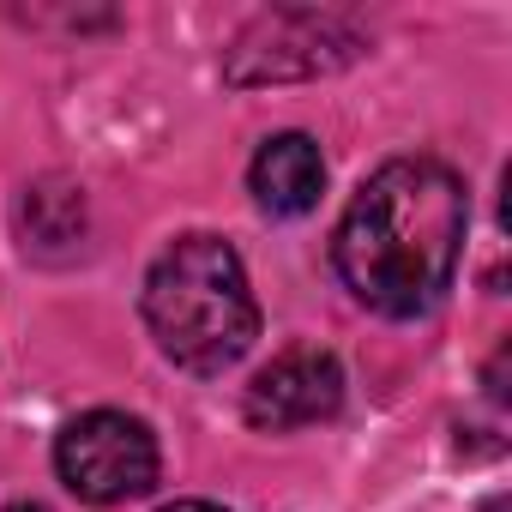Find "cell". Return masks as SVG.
<instances>
[{
  "label": "cell",
  "instance_id": "7a4b0ae2",
  "mask_svg": "<svg viewBox=\"0 0 512 512\" xmlns=\"http://www.w3.org/2000/svg\"><path fill=\"white\" fill-rule=\"evenodd\" d=\"M145 326L157 350L187 374H223L260 338L241 253L217 235H181L145 278Z\"/></svg>",
  "mask_w": 512,
  "mask_h": 512
},
{
  "label": "cell",
  "instance_id": "6da1fadb",
  "mask_svg": "<svg viewBox=\"0 0 512 512\" xmlns=\"http://www.w3.org/2000/svg\"><path fill=\"white\" fill-rule=\"evenodd\" d=\"M470 199L464 181L434 157H392L362 181L338 223V278L374 314L410 320L440 302L458 272Z\"/></svg>",
  "mask_w": 512,
  "mask_h": 512
},
{
  "label": "cell",
  "instance_id": "9c48e42d",
  "mask_svg": "<svg viewBox=\"0 0 512 512\" xmlns=\"http://www.w3.org/2000/svg\"><path fill=\"white\" fill-rule=\"evenodd\" d=\"M482 512H506V500H488V506H482Z\"/></svg>",
  "mask_w": 512,
  "mask_h": 512
},
{
  "label": "cell",
  "instance_id": "277c9868",
  "mask_svg": "<svg viewBox=\"0 0 512 512\" xmlns=\"http://www.w3.org/2000/svg\"><path fill=\"white\" fill-rule=\"evenodd\" d=\"M55 464L79 500L115 506V500H133L157 482V434L127 410H91V416L61 428Z\"/></svg>",
  "mask_w": 512,
  "mask_h": 512
},
{
  "label": "cell",
  "instance_id": "3957f363",
  "mask_svg": "<svg viewBox=\"0 0 512 512\" xmlns=\"http://www.w3.org/2000/svg\"><path fill=\"white\" fill-rule=\"evenodd\" d=\"M362 31H350L344 19L332 13H302V7H284V13H266L253 19L235 49L223 55V79L253 91V85H284V79H320V73H338L350 61H362Z\"/></svg>",
  "mask_w": 512,
  "mask_h": 512
},
{
  "label": "cell",
  "instance_id": "8992f818",
  "mask_svg": "<svg viewBox=\"0 0 512 512\" xmlns=\"http://www.w3.org/2000/svg\"><path fill=\"white\" fill-rule=\"evenodd\" d=\"M247 187L272 217H302L326 193V157H320V145L308 133H278V139L260 145V157H253Z\"/></svg>",
  "mask_w": 512,
  "mask_h": 512
},
{
  "label": "cell",
  "instance_id": "52a82bcc",
  "mask_svg": "<svg viewBox=\"0 0 512 512\" xmlns=\"http://www.w3.org/2000/svg\"><path fill=\"white\" fill-rule=\"evenodd\" d=\"M163 512H223V506H211V500H175V506H163Z\"/></svg>",
  "mask_w": 512,
  "mask_h": 512
},
{
  "label": "cell",
  "instance_id": "ba28073f",
  "mask_svg": "<svg viewBox=\"0 0 512 512\" xmlns=\"http://www.w3.org/2000/svg\"><path fill=\"white\" fill-rule=\"evenodd\" d=\"M7 512H49V506H37V500H19V506H7Z\"/></svg>",
  "mask_w": 512,
  "mask_h": 512
},
{
  "label": "cell",
  "instance_id": "5b68a950",
  "mask_svg": "<svg viewBox=\"0 0 512 512\" xmlns=\"http://www.w3.org/2000/svg\"><path fill=\"white\" fill-rule=\"evenodd\" d=\"M344 404V368L332 350L320 344H290L284 356H272L247 386V422L260 434H290V428H314L326 416H338Z\"/></svg>",
  "mask_w": 512,
  "mask_h": 512
}]
</instances>
